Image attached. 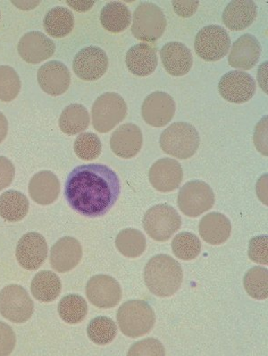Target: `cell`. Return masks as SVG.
<instances>
[{"instance_id":"obj_6","label":"cell","mask_w":268,"mask_h":356,"mask_svg":"<svg viewBox=\"0 0 268 356\" xmlns=\"http://www.w3.org/2000/svg\"><path fill=\"white\" fill-rule=\"evenodd\" d=\"M126 114L127 105L122 96L115 92L104 93L93 104V127L99 133H108L121 123Z\"/></svg>"},{"instance_id":"obj_16","label":"cell","mask_w":268,"mask_h":356,"mask_svg":"<svg viewBox=\"0 0 268 356\" xmlns=\"http://www.w3.org/2000/svg\"><path fill=\"white\" fill-rule=\"evenodd\" d=\"M182 165L176 159L165 158L155 162L149 172V182L158 191L167 193L178 188L182 183Z\"/></svg>"},{"instance_id":"obj_27","label":"cell","mask_w":268,"mask_h":356,"mask_svg":"<svg viewBox=\"0 0 268 356\" xmlns=\"http://www.w3.org/2000/svg\"><path fill=\"white\" fill-rule=\"evenodd\" d=\"M29 201L21 192L9 190L0 196V217L9 222L23 220L29 211Z\"/></svg>"},{"instance_id":"obj_8","label":"cell","mask_w":268,"mask_h":356,"mask_svg":"<svg viewBox=\"0 0 268 356\" xmlns=\"http://www.w3.org/2000/svg\"><path fill=\"white\" fill-rule=\"evenodd\" d=\"M215 193L203 181H191L181 188L178 205L186 216L196 218L213 208Z\"/></svg>"},{"instance_id":"obj_15","label":"cell","mask_w":268,"mask_h":356,"mask_svg":"<svg viewBox=\"0 0 268 356\" xmlns=\"http://www.w3.org/2000/svg\"><path fill=\"white\" fill-rule=\"evenodd\" d=\"M15 254L22 267L28 270H38L48 255V243L40 234L28 233L18 242Z\"/></svg>"},{"instance_id":"obj_41","label":"cell","mask_w":268,"mask_h":356,"mask_svg":"<svg viewBox=\"0 0 268 356\" xmlns=\"http://www.w3.org/2000/svg\"><path fill=\"white\" fill-rule=\"evenodd\" d=\"M17 337L8 324L0 321V356H7L14 351Z\"/></svg>"},{"instance_id":"obj_9","label":"cell","mask_w":268,"mask_h":356,"mask_svg":"<svg viewBox=\"0 0 268 356\" xmlns=\"http://www.w3.org/2000/svg\"><path fill=\"white\" fill-rule=\"evenodd\" d=\"M33 311V300L24 287L10 285L0 292V314L12 323H26Z\"/></svg>"},{"instance_id":"obj_23","label":"cell","mask_w":268,"mask_h":356,"mask_svg":"<svg viewBox=\"0 0 268 356\" xmlns=\"http://www.w3.org/2000/svg\"><path fill=\"white\" fill-rule=\"evenodd\" d=\"M31 198L40 205H49L58 198L60 182L54 173L45 170L34 175L29 184Z\"/></svg>"},{"instance_id":"obj_25","label":"cell","mask_w":268,"mask_h":356,"mask_svg":"<svg viewBox=\"0 0 268 356\" xmlns=\"http://www.w3.org/2000/svg\"><path fill=\"white\" fill-rule=\"evenodd\" d=\"M158 56L153 47L140 43L128 51L126 63L131 73L137 76H148L158 67Z\"/></svg>"},{"instance_id":"obj_3","label":"cell","mask_w":268,"mask_h":356,"mask_svg":"<svg viewBox=\"0 0 268 356\" xmlns=\"http://www.w3.org/2000/svg\"><path fill=\"white\" fill-rule=\"evenodd\" d=\"M117 323L126 337H140L153 329L156 315L151 306L143 300H131L118 309Z\"/></svg>"},{"instance_id":"obj_47","label":"cell","mask_w":268,"mask_h":356,"mask_svg":"<svg viewBox=\"0 0 268 356\" xmlns=\"http://www.w3.org/2000/svg\"><path fill=\"white\" fill-rule=\"evenodd\" d=\"M12 3L23 10H30V9L35 8L40 4V1H13Z\"/></svg>"},{"instance_id":"obj_48","label":"cell","mask_w":268,"mask_h":356,"mask_svg":"<svg viewBox=\"0 0 268 356\" xmlns=\"http://www.w3.org/2000/svg\"><path fill=\"white\" fill-rule=\"evenodd\" d=\"M0 18H1V15H0Z\"/></svg>"},{"instance_id":"obj_14","label":"cell","mask_w":268,"mask_h":356,"mask_svg":"<svg viewBox=\"0 0 268 356\" xmlns=\"http://www.w3.org/2000/svg\"><path fill=\"white\" fill-rule=\"evenodd\" d=\"M176 113V103L172 96L163 92L149 95L143 102L142 115L143 120L154 127L167 126Z\"/></svg>"},{"instance_id":"obj_10","label":"cell","mask_w":268,"mask_h":356,"mask_svg":"<svg viewBox=\"0 0 268 356\" xmlns=\"http://www.w3.org/2000/svg\"><path fill=\"white\" fill-rule=\"evenodd\" d=\"M195 51L206 61L214 62L226 57L231 47L228 33L219 26L202 28L196 36Z\"/></svg>"},{"instance_id":"obj_44","label":"cell","mask_w":268,"mask_h":356,"mask_svg":"<svg viewBox=\"0 0 268 356\" xmlns=\"http://www.w3.org/2000/svg\"><path fill=\"white\" fill-rule=\"evenodd\" d=\"M199 1H174L173 7L176 13L182 17H191L196 13Z\"/></svg>"},{"instance_id":"obj_2","label":"cell","mask_w":268,"mask_h":356,"mask_svg":"<svg viewBox=\"0 0 268 356\" xmlns=\"http://www.w3.org/2000/svg\"><path fill=\"white\" fill-rule=\"evenodd\" d=\"M183 280L182 267L169 255H156L146 264V286L151 293L160 298L174 295L182 286Z\"/></svg>"},{"instance_id":"obj_34","label":"cell","mask_w":268,"mask_h":356,"mask_svg":"<svg viewBox=\"0 0 268 356\" xmlns=\"http://www.w3.org/2000/svg\"><path fill=\"white\" fill-rule=\"evenodd\" d=\"M87 333L93 343L104 346L113 341L117 334V327L112 318L97 317L90 321Z\"/></svg>"},{"instance_id":"obj_24","label":"cell","mask_w":268,"mask_h":356,"mask_svg":"<svg viewBox=\"0 0 268 356\" xmlns=\"http://www.w3.org/2000/svg\"><path fill=\"white\" fill-rule=\"evenodd\" d=\"M257 14V6L252 0H235L224 9L223 21L230 30L242 31L251 26Z\"/></svg>"},{"instance_id":"obj_30","label":"cell","mask_w":268,"mask_h":356,"mask_svg":"<svg viewBox=\"0 0 268 356\" xmlns=\"http://www.w3.org/2000/svg\"><path fill=\"white\" fill-rule=\"evenodd\" d=\"M90 124V115L85 107L72 104L65 108L59 118V127L68 136H76L85 131Z\"/></svg>"},{"instance_id":"obj_17","label":"cell","mask_w":268,"mask_h":356,"mask_svg":"<svg viewBox=\"0 0 268 356\" xmlns=\"http://www.w3.org/2000/svg\"><path fill=\"white\" fill-rule=\"evenodd\" d=\"M38 82L43 92L49 95H64L70 86V71L62 62H48L38 71Z\"/></svg>"},{"instance_id":"obj_35","label":"cell","mask_w":268,"mask_h":356,"mask_svg":"<svg viewBox=\"0 0 268 356\" xmlns=\"http://www.w3.org/2000/svg\"><path fill=\"white\" fill-rule=\"evenodd\" d=\"M243 285L252 298L267 299L268 296V270L262 267H254L246 273Z\"/></svg>"},{"instance_id":"obj_26","label":"cell","mask_w":268,"mask_h":356,"mask_svg":"<svg viewBox=\"0 0 268 356\" xmlns=\"http://www.w3.org/2000/svg\"><path fill=\"white\" fill-rule=\"evenodd\" d=\"M202 239L210 245H222L228 240L232 226L227 217L219 212H212L202 218L199 225Z\"/></svg>"},{"instance_id":"obj_45","label":"cell","mask_w":268,"mask_h":356,"mask_svg":"<svg viewBox=\"0 0 268 356\" xmlns=\"http://www.w3.org/2000/svg\"><path fill=\"white\" fill-rule=\"evenodd\" d=\"M67 4L77 12H86L94 6L95 1H67Z\"/></svg>"},{"instance_id":"obj_43","label":"cell","mask_w":268,"mask_h":356,"mask_svg":"<svg viewBox=\"0 0 268 356\" xmlns=\"http://www.w3.org/2000/svg\"><path fill=\"white\" fill-rule=\"evenodd\" d=\"M15 174L14 164L7 158L0 157V191L11 185Z\"/></svg>"},{"instance_id":"obj_38","label":"cell","mask_w":268,"mask_h":356,"mask_svg":"<svg viewBox=\"0 0 268 356\" xmlns=\"http://www.w3.org/2000/svg\"><path fill=\"white\" fill-rule=\"evenodd\" d=\"M74 152L83 161H93L101 155L102 143L98 136L84 133L77 137L74 145Z\"/></svg>"},{"instance_id":"obj_29","label":"cell","mask_w":268,"mask_h":356,"mask_svg":"<svg viewBox=\"0 0 268 356\" xmlns=\"http://www.w3.org/2000/svg\"><path fill=\"white\" fill-rule=\"evenodd\" d=\"M62 284L57 274L45 270L36 274L31 285L34 298L40 302L54 301L60 295Z\"/></svg>"},{"instance_id":"obj_5","label":"cell","mask_w":268,"mask_h":356,"mask_svg":"<svg viewBox=\"0 0 268 356\" xmlns=\"http://www.w3.org/2000/svg\"><path fill=\"white\" fill-rule=\"evenodd\" d=\"M166 28L167 19L163 11L153 3L142 2L134 11L132 33L137 40L157 42Z\"/></svg>"},{"instance_id":"obj_12","label":"cell","mask_w":268,"mask_h":356,"mask_svg":"<svg viewBox=\"0 0 268 356\" xmlns=\"http://www.w3.org/2000/svg\"><path fill=\"white\" fill-rule=\"evenodd\" d=\"M86 295L96 307L110 309L119 304L122 289L119 283L114 277L108 275H97L88 281Z\"/></svg>"},{"instance_id":"obj_39","label":"cell","mask_w":268,"mask_h":356,"mask_svg":"<svg viewBox=\"0 0 268 356\" xmlns=\"http://www.w3.org/2000/svg\"><path fill=\"white\" fill-rule=\"evenodd\" d=\"M127 355L130 356H163L166 355V351H165L163 345L158 339H146L142 340V341L133 343Z\"/></svg>"},{"instance_id":"obj_42","label":"cell","mask_w":268,"mask_h":356,"mask_svg":"<svg viewBox=\"0 0 268 356\" xmlns=\"http://www.w3.org/2000/svg\"><path fill=\"white\" fill-rule=\"evenodd\" d=\"M254 143L256 148L262 154L267 156V117L262 118L260 123L256 127Z\"/></svg>"},{"instance_id":"obj_33","label":"cell","mask_w":268,"mask_h":356,"mask_svg":"<svg viewBox=\"0 0 268 356\" xmlns=\"http://www.w3.org/2000/svg\"><path fill=\"white\" fill-rule=\"evenodd\" d=\"M59 316L69 324L82 323L88 314L86 300L79 295H68L58 305Z\"/></svg>"},{"instance_id":"obj_28","label":"cell","mask_w":268,"mask_h":356,"mask_svg":"<svg viewBox=\"0 0 268 356\" xmlns=\"http://www.w3.org/2000/svg\"><path fill=\"white\" fill-rule=\"evenodd\" d=\"M132 22V14L126 5L121 2H110L103 8L101 13L102 26L108 32H124Z\"/></svg>"},{"instance_id":"obj_1","label":"cell","mask_w":268,"mask_h":356,"mask_svg":"<svg viewBox=\"0 0 268 356\" xmlns=\"http://www.w3.org/2000/svg\"><path fill=\"white\" fill-rule=\"evenodd\" d=\"M121 193L117 173L108 165L89 164L72 170L65 186V199L83 216H104L115 204Z\"/></svg>"},{"instance_id":"obj_37","label":"cell","mask_w":268,"mask_h":356,"mask_svg":"<svg viewBox=\"0 0 268 356\" xmlns=\"http://www.w3.org/2000/svg\"><path fill=\"white\" fill-rule=\"evenodd\" d=\"M20 77L13 67H0V101L11 102L19 95Z\"/></svg>"},{"instance_id":"obj_7","label":"cell","mask_w":268,"mask_h":356,"mask_svg":"<svg viewBox=\"0 0 268 356\" xmlns=\"http://www.w3.org/2000/svg\"><path fill=\"white\" fill-rule=\"evenodd\" d=\"M182 225L178 212L172 206L158 204L149 209L143 218V227L152 239L158 242L169 240Z\"/></svg>"},{"instance_id":"obj_46","label":"cell","mask_w":268,"mask_h":356,"mask_svg":"<svg viewBox=\"0 0 268 356\" xmlns=\"http://www.w3.org/2000/svg\"><path fill=\"white\" fill-rule=\"evenodd\" d=\"M8 132V122L7 118L0 112V143L6 139Z\"/></svg>"},{"instance_id":"obj_11","label":"cell","mask_w":268,"mask_h":356,"mask_svg":"<svg viewBox=\"0 0 268 356\" xmlns=\"http://www.w3.org/2000/svg\"><path fill=\"white\" fill-rule=\"evenodd\" d=\"M73 68L76 76L82 80H99L108 71V58L99 47H87L74 57Z\"/></svg>"},{"instance_id":"obj_19","label":"cell","mask_w":268,"mask_h":356,"mask_svg":"<svg viewBox=\"0 0 268 356\" xmlns=\"http://www.w3.org/2000/svg\"><path fill=\"white\" fill-rule=\"evenodd\" d=\"M83 257L82 245L74 237L59 239L51 251V264L58 273H68L76 268Z\"/></svg>"},{"instance_id":"obj_22","label":"cell","mask_w":268,"mask_h":356,"mask_svg":"<svg viewBox=\"0 0 268 356\" xmlns=\"http://www.w3.org/2000/svg\"><path fill=\"white\" fill-rule=\"evenodd\" d=\"M165 70L173 76H183L189 73L193 64L191 51L183 43H167L160 51Z\"/></svg>"},{"instance_id":"obj_36","label":"cell","mask_w":268,"mask_h":356,"mask_svg":"<svg viewBox=\"0 0 268 356\" xmlns=\"http://www.w3.org/2000/svg\"><path fill=\"white\" fill-rule=\"evenodd\" d=\"M174 254L183 261L197 258L201 251V243L194 234L183 232L174 237L172 243Z\"/></svg>"},{"instance_id":"obj_20","label":"cell","mask_w":268,"mask_h":356,"mask_svg":"<svg viewBox=\"0 0 268 356\" xmlns=\"http://www.w3.org/2000/svg\"><path fill=\"white\" fill-rule=\"evenodd\" d=\"M142 143V130L134 124H124L118 127L110 139L112 152L123 159L135 157L141 151Z\"/></svg>"},{"instance_id":"obj_31","label":"cell","mask_w":268,"mask_h":356,"mask_svg":"<svg viewBox=\"0 0 268 356\" xmlns=\"http://www.w3.org/2000/svg\"><path fill=\"white\" fill-rule=\"evenodd\" d=\"M74 17L69 9L58 7L48 12L44 18L46 32L55 38H63L74 29Z\"/></svg>"},{"instance_id":"obj_4","label":"cell","mask_w":268,"mask_h":356,"mask_svg":"<svg viewBox=\"0 0 268 356\" xmlns=\"http://www.w3.org/2000/svg\"><path fill=\"white\" fill-rule=\"evenodd\" d=\"M165 153L179 159L192 157L197 152L201 137L197 129L191 124L177 122L162 133L160 139Z\"/></svg>"},{"instance_id":"obj_18","label":"cell","mask_w":268,"mask_h":356,"mask_svg":"<svg viewBox=\"0 0 268 356\" xmlns=\"http://www.w3.org/2000/svg\"><path fill=\"white\" fill-rule=\"evenodd\" d=\"M56 51L54 42L40 32H30L18 43L21 58L29 64H39L51 58Z\"/></svg>"},{"instance_id":"obj_21","label":"cell","mask_w":268,"mask_h":356,"mask_svg":"<svg viewBox=\"0 0 268 356\" xmlns=\"http://www.w3.org/2000/svg\"><path fill=\"white\" fill-rule=\"evenodd\" d=\"M260 55L261 46L258 39L251 34H244L233 43L228 63L236 70H249L258 64Z\"/></svg>"},{"instance_id":"obj_13","label":"cell","mask_w":268,"mask_h":356,"mask_svg":"<svg viewBox=\"0 0 268 356\" xmlns=\"http://www.w3.org/2000/svg\"><path fill=\"white\" fill-rule=\"evenodd\" d=\"M218 90L224 99L232 103H244L256 92V83L251 74L243 71H231L219 81Z\"/></svg>"},{"instance_id":"obj_32","label":"cell","mask_w":268,"mask_h":356,"mask_svg":"<svg viewBox=\"0 0 268 356\" xmlns=\"http://www.w3.org/2000/svg\"><path fill=\"white\" fill-rule=\"evenodd\" d=\"M115 246L120 254L128 258H137L145 252L147 241L140 230H122L115 239Z\"/></svg>"},{"instance_id":"obj_40","label":"cell","mask_w":268,"mask_h":356,"mask_svg":"<svg viewBox=\"0 0 268 356\" xmlns=\"http://www.w3.org/2000/svg\"><path fill=\"white\" fill-rule=\"evenodd\" d=\"M268 237L256 236L249 245V257L256 264H268Z\"/></svg>"}]
</instances>
